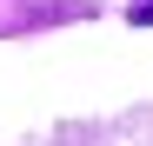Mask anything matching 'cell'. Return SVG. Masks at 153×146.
Listing matches in <instances>:
<instances>
[{
	"instance_id": "1",
	"label": "cell",
	"mask_w": 153,
	"mask_h": 146,
	"mask_svg": "<svg viewBox=\"0 0 153 146\" xmlns=\"http://www.w3.org/2000/svg\"><path fill=\"white\" fill-rule=\"evenodd\" d=\"M133 20H140V27H153V0H140V7H133Z\"/></svg>"
}]
</instances>
